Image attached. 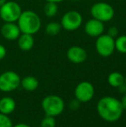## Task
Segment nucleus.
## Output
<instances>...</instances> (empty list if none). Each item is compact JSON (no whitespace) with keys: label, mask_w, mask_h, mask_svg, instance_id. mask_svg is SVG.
Listing matches in <instances>:
<instances>
[{"label":"nucleus","mask_w":126,"mask_h":127,"mask_svg":"<svg viewBox=\"0 0 126 127\" xmlns=\"http://www.w3.org/2000/svg\"><path fill=\"white\" fill-rule=\"evenodd\" d=\"M43 11L48 17H54L56 16L58 12V5L56 3L52 2H47L44 5Z\"/></svg>","instance_id":"obj_17"},{"label":"nucleus","mask_w":126,"mask_h":127,"mask_svg":"<svg viewBox=\"0 0 126 127\" xmlns=\"http://www.w3.org/2000/svg\"><path fill=\"white\" fill-rule=\"evenodd\" d=\"M79 106V101L75 99V100H73L70 104V107L71 109H77Z\"/></svg>","instance_id":"obj_24"},{"label":"nucleus","mask_w":126,"mask_h":127,"mask_svg":"<svg viewBox=\"0 0 126 127\" xmlns=\"http://www.w3.org/2000/svg\"><path fill=\"white\" fill-rule=\"evenodd\" d=\"M13 127H30V126L26 124H18V125H16V126Z\"/></svg>","instance_id":"obj_26"},{"label":"nucleus","mask_w":126,"mask_h":127,"mask_svg":"<svg viewBox=\"0 0 126 127\" xmlns=\"http://www.w3.org/2000/svg\"><path fill=\"white\" fill-rule=\"evenodd\" d=\"M125 85H126V76L125 77Z\"/></svg>","instance_id":"obj_29"},{"label":"nucleus","mask_w":126,"mask_h":127,"mask_svg":"<svg viewBox=\"0 0 126 127\" xmlns=\"http://www.w3.org/2000/svg\"><path fill=\"white\" fill-rule=\"evenodd\" d=\"M108 83L113 87H119L125 84V76L119 72H112L108 76Z\"/></svg>","instance_id":"obj_16"},{"label":"nucleus","mask_w":126,"mask_h":127,"mask_svg":"<svg viewBox=\"0 0 126 127\" xmlns=\"http://www.w3.org/2000/svg\"><path fill=\"white\" fill-rule=\"evenodd\" d=\"M118 33H119V31H118V29L117 28V27H115V26H111V27H110L109 30H108L107 35L115 39L116 37L118 36Z\"/></svg>","instance_id":"obj_22"},{"label":"nucleus","mask_w":126,"mask_h":127,"mask_svg":"<svg viewBox=\"0 0 126 127\" xmlns=\"http://www.w3.org/2000/svg\"><path fill=\"white\" fill-rule=\"evenodd\" d=\"M121 103H122V105H123L124 109H126V94L124 95L123 99L121 100Z\"/></svg>","instance_id":"obj_25"},{"label":"nucleus","mask_w":126,"mask_h":127,"mask_svg":"<svg viewBox=\"0 0 126 127\" xmlns=\"http://www.w3.org/2000/svg\"><path fill=\"white\" fill-rule=\"evenodd\" d=\"M104 23L95 18H92L86 22L85 25V32L91 37H98L104 33Z\"/></svg>","instance_id":"obj_12"},{"label":"nucleus","mask_w":126,"mask_h":127,"mask_svg":"<svg viewBox=\"0 0 126 127\" xmlns=\"http://www.w3.org/2000/svg\"><path fill=\"white\" fill-rule=\"evenodd\" d=\"M6 2H7V0H0V7H1L2 5L4 4Z\"/></svg>","instance_id":"obj_28"},{"label":"nucleus","mask_w":126,"mask_h":127,"mask_svg":"<svg viewBox=\"0 0 126 127\" xmlns=\"http://www.w3.org/2000/svg\"><path fill=\"white\" fill-rule=\"evenodd\" d=\"M67 56L71 62L75 64L83 63L87 59V53L86 49L79 46H73L69 48L67 52Z\"/></svg>","instance_id":"obj_10"},{"label":"nucleus","mask_w":126,"mask_h":127,"mask_svg":"<svg viewBox=\"0 0 126 127\" xmlns=\"http://www.w3.org/2000/svg\"><path fill=\"white\" fill-rule=\"evenodd\" d=\"M22 12V8L17 2L7 1L0 7V18L4 23H16Z\"/></svg>","instance_id":"obj_4"},{"label":"nucleus","mask_w":126,"mask_h":127,"mask_svg":"<svg viewBox=\"0 0 126 127\" xmlns=\"http://www.w3.org/2000/svg\"><path fill=\"white\" fill-rule=\"evenodd\" d=\"M42 108L46 115L56 117L61 115L65 108V103L57 95H49L42 101Z\"/></svg>","instance_id":"obj_3"},{"label":"nucleus","mask_w":126,"mask_h":127,"mask_svg":"<svg viewBox=\"0 0 126 127\" xmlns=\"http://www.w3.org/2000/svg\"><path fill=\"white\" fill-rule=\"evenodd\" d=\"M56 122L54 117L47 115L41 122V127H55Z\"/></svg>","instance_id":"obj_20"},{"label":"nucleus","mask_w":126,"mask_h":127,"mask_svg":"<svg viewBox=\"0 0 126 127\" xmlns=\"http://www.w3.org/2000/svg\"><path fill=\"white\" fill-rule=\"evenodd\" d=\"M35 39L33 35L30 34L22 33L17 38V44L21 50L23 51H29L34 47Z\"/></svg>","instance_id":"obj_13"},{"label":"nucleus","mask_w":126,"mask_h":127,"mask_svg":"<svg viewBox=\"0 0 126 127\" xmlns=\"http://www.w3.org/2000/svg\"><path fill=\"white\" fill-rule=\"evenodd\" d=\"M21 85L20 76L13 71H6L0 75V90L11 92Z\"/></svg>","instance_id":"obj_7"},{"label":"nucleus","mask_w":126,"mask_h":127,"mask_svg":"<svg viewBox=\"0 0 126 127\" xmlns=\"http://www.w3.org/2000/svg\"><path fill=\"white\" fill-rule=\"evenodd\" d=\"M16 108V102L10 97H3L0 99V112L3 114L11 113Z\"/></svg>","instance_id":"obj_14"},{"label":"nucleus","mask_w":126,"mask_h":127,"mask_svg":"<svg viewBox=\"0 0 126 127\" xmlns=\"http://www.w3.org/2000/svg\"><path fill=\"white\" fill-rule=\"evenodd\" d=\"M61 29H62V27H61V24L56 23V22H51L47 24L45 30H46V33L49 35H50V36H54V35H58V34L61 32Z\"/></svg>","instance_id":"obj_18"},{"label":"nucleus","mask_w":126,"mask_h":127,"mask_svg":"<svg viewBox=\"0 0 126 127\" xmlns=\"http://www.w3.org/2000/svg\"><path fill=\"white\" fill-rule=\"evenodd\" d=\"M17 24L22 33L30 34V35L37 33L42 26L40 17L32 10L23 11Z\"/></svg>","instance_id":"obj_2"},{"label":"nucleus","mask_w":126,"mask_h":127,"mask_svg":"<svg viewBox=\"0 0 126 127\" xmlns=\"http://www.w3.org/2000/svg\"><path fill=\"white\" fill-rule=\"evenodd\" d=\"M82 22L83 17L79 12L76 10H70L62 16L61 24L64 30L67 31H74L81 26Z\"/></svg>","instance_id":"obj_8"},{"label":"nucleus","mask_w":126,"mask_h":127,"mask_svg":"<svg viewBox=\"0 0 126 127\" xmlns=\"http://www.w3.org/2000/svg\"><path fill=\"white\" fill-rule=\"evenodd\" d=\"M95 48L97 53L100 56H111L115 50V39L108 35L107 34H102L97 37Z\"/></svg>","instance_id":"obj_6"},{"label":"nucleus","mask_w":126,"mask_h":127,"mask_svg":"<svg viewBox=\"0 0 126 127\" xmlns=\"http://www.w3.org/2000/svg\"><path fill=\"white\" fill-rule=\"evenodd\" d=\"M1 34L6 40L14 41L17 40L22 32L16 23H4L1 27Z\"/></svg>","instance_id":"obj_11"},{"label":"nucleus","mask_w":126,"mask_h":127,"mask_svg":"<svg viewBox=\"0 0 126 127\" xmlns=\"http://www.w3.org/2000/svg\"><path fill=\"white\" fill-rule=\"evenodd\" d=\"M115 49L122 54H126V35H122L115 40Z\"/></svg>","instance_id":"obj_19"},{"label":"nucleus","mask_w":126,"mask_h":127,"mask_svg":"<svg viewBox=\"0 0 126 127\" xmlns=\"http://www.w3.org/2000/svg\"><path fill=\"white\" fill-rule=\"evenodd\" d=\"M124 110L121 101L111 96L102 98L97 105L99 115L107 122L118 121L121 118Z\"/></svg>","instance_id":"obj_1"},{"label":"nucleus","mask_w":126,"mask_h":127,"mask_svg":"<svg viewBox=\"0 0 126 127\" xmlns=\"http://www.w3.org/2000/svg\"><path fill=\"white\" fill-rule=\"evenodd\" d=\"M6 53H7V51H6L5 47L3 45H2V44H0V61L4 58L5 55H6Z\"/></svg>","instance_id":"obj_23"},{"label":"nucleus","mask_w":126,"mask_h":127,"mask_svg":"<svg viewBox=\"0 0 126 127\" xmlns=\"http://www.w3.org/2000/svg\"><path fill=\"white\" fill-rule=\"evenodd\" d=\"M74 94L79 102H88L94 96V87L89 81H82L77 85L74 90Z\"/></svg>","instance_id":"obj_9"},{"label":"nucleus","mask_w":126,"mask_h":127,"mask_svg":"<svg viewBox=\"0 0 126 127\" xmlns=\"http://www.w3.org/2000/svg\"><path fill=\"white\" fill-rule=\"evenodd\" d=\"M91 15L93 18L99 20L103 23L109 22L114 17L115 11L113 7L111 4L104 2L95 3L91 7Z\"/></svg>","instance_id":"obj_5"},{"label":"nucleus","mask_w":126,"mask_h":127,"mask_svg":"<svg viewBox=\"0 0 126 127\" xmlns=\"http://www.w3.org/2000/svg\"><path fill=\"white\" fill-rule=\"evenodd\" d=\"M47 2H52V3H59L63 2L64 0H46Z\"/></svg>","instance_id":"obj_27"},{"label":"nucleus","mask_w":126,"mask_h":127,"mask_svg":"<svg viewBox=\"0 0 126 127\" xmlns=\"http://www.w3.org/2000/svg\"><path fill=\"white\" fill-rule=\"evenodd\" d=\"M21 86L26 91L32 92L37 89L39 86V82L37 79L34 76H26L23 80H21Z\"/></svg>","instance_id":"obj_15"},{"label":"nucleus","mask_w":126,"mask_h":127,"mask_svg":"<svg viewBox=\"0 0 126 127\" xmlns=\"http://www.w3.org/2000/svg\"><path fill=\"white\" fill-rule=\"evenodd\" d=\"M0 127H13L12 122L6 114L0 112Z\"/></svg>","instance_id":"obj_21"}]
</instances>
